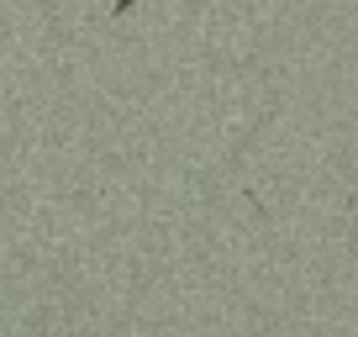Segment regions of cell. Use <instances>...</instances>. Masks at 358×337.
<instances>
[{
    "label": "cell",
    "instance_id": "6da1fadb",
    "mask_svg": "<svg viewBox=\"0 0 358 337\" xmlns=\"http://www.w3.org/2000/svg\"><path fill=\"white\" fill-rule=\"evenodd\" d=\"M132 6H137V0H116V16H127V11H132Z\"/></svg>",
    "mask_w": 358,
    "mask_h": 337
}]
</instances>
